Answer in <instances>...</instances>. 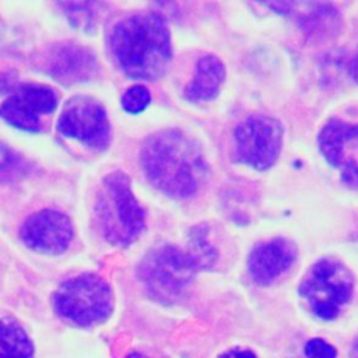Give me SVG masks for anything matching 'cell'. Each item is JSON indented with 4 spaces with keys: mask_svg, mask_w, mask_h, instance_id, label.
Instances as JSON below:
<instances>
[{
    "mask_svg": "<svg viewBox=\"0 0 358 358\" xmlns=\"http://www.w3.org/2000/svg\"><path fill=\"white\" fill-rule=\"evenodd\" d=\"M147 179L162 193L175 199L193 196L207 176V165L197 144L178 129L151 134L140 151Z\"/></svg>",
    "mask_w": 358,
    "mask_h": 358,
    "instance_id": "cell-1",
    "label": "cell"
},
{
    "mask_svg": "<svg viewBox=\"0 0 358 358\" xmlns=\"http://www.w3.org/2000/svg\"><path fill=\"white\" fill-rule=\"evenodd\" d=\"M109 45L120 70L133 80H157L172 60L171 34L157 13H137L119 20L110 31Z\"/></svg>",
    "mask_w": 358,
    "mask_h": 358,
    "instance_id": "cell-2",
    "label": "cell"
},
{
    "mask_svg": "<svg viewBox=\"0 0 358 358\" xmlns=\"http://www.w3.org/2000/svg\"><path fill=\"white\" fill-rule=\"evenodd\" d=\"M95 221L102 236L113 246H129L141 236L145 211L126 173L116 171L102 179L95 199Z\"/></svg>",
    "mask_w": 358,
    "mask_h": 358,
    "instance_id": "cell-3",
    "label": "cell"
},
{
    "mask_svg": "<svg viewBox=\"0 0 358 358\" xmlns=\"http://www.w3.org/2000/svg\"><path fill=\"white\" fill-rule=\"evenodd\" d=\"M56 313L67 323L90 327L103 323L113 312V292L95 274H81L66 280L53 294Z\"/></svg>",
    "mask_w": 358,
    "mask_h": 358,
    "instance_id": "cell-4",
    "label": "cell"
},
{
    "mask_svg": "<svg viewBox=\"0 0 358 358\" xmlns=\"http://www.w3.org/2000/svg\"><path fill=\"white\" fill-rule=\"evenodd\" d=\"M197 270L200 268L187 250L161 245L143 257L138 278L152 298L172 302L186 289Z\"/></svg>",
    "mask_w": 358,
    "mask_h": 358,
    "instance_id": "cell-5",
    "label": "cell"
},
{
    "mask_svg": "<svg viewBox=\"0 0 358 358\" xmlns=\"http://www.w3.org/2000/svg\"><path fill=\"white\" fill-rule=\"evenodd\" d=\"M354 277L338 260L326 257L316 262L299 285L301 296L308 302L315 316L323 320L334 319L351 299Z\"/></svg>",
    "mask_w": 358,
    "mask_h": 358,
    "instance_id": "cell-6",
    "label": "cell"
},
{
    "mask_svg": "<svg viewBox=\"0 0 358 358\" xmlns=\"http://www.w3.org/2000/svg\"><path fill=\"white\" fill-rule=\"evenodd\" d=\"M57 130L62 136L94 150H105L110 138V124L103 105L87 95L73 96L64 103Z\"/></svg>",
    "mask_w": 358,
    "mask_h": 358,
    "instance_id": "cell-7",
    "label": "cell"
},
{
    "mask_svg": "<svg viewBox=\"0 0 358 358\" xmlns=\"http://www.w3.org/2000/svg\"><path fill=\"white\" fill-rule=\"evenodd\" d=\"M234 141L235 154L241 162L256 171H264L280 155L282 126L268 116H252L238 124Z\"/></svg>",
    "mask_w": 358,
    "mask_h": 358,
    "instance_id": "cell-8",
    "label": "cell"
},
{
    "mask_svg": "<svg viewBox=\"0 0 358 358\" xmlns=\"http://www.w3.org/2000/svg\"><path fill=\"white\" fill-rule=\"evenodd\" d=\"M57 106L56 92L43 84H21L0 108V116L13 127L36 133L41 119Z\"/></svg>",
    "mask_w": 358,
    "mask_h": 358,
    "instance_id": "cell-9",
    "label": "cell"
},
{
    "mask_svg": "<svg viewBox=\"0 0 358 358\" xmlns=\"http://www.w3.org/2000/svg\"><path fill=\"white\" fill-rule=\"evenodd\" d=\"M73 235L70 218L56 210H41L32 214L21 228L24 245L45 255L63 253L71 243Z\"/></svg>",
    "mask_w": 358,
    "mask_h": 358,
    "instance_id": "cell-10",
    "label": "cell"
},
{
    "mask_svg": "<svg viewBox=\"0 0 358 358\" xmlns=\"http://www.w3.org/2000/svg\"><path fill=\"white\" fill-rule=\"evenodd\" d=\"M319 150L347 182L358 183V123L329 122L319 134Z\"/></svg>",
    "mask_w": 358,
    "mask_h": 358,
    "instance_id": "cell-11",
    "label": "cell"
},
{
    "mask_svg": "<svg viewBox=\"0 0 358 358\" xmlns=\"http://www.w3.org/2000/svg\"><path fill=\"white\" fill-rule=\"evenodd\" d=\"M48 73L59 83L77 84L91 80L98 70L95 55L80 43L66 42L50 49L46 57Z\"/></svg>",
    "mask_w": 358,
    "mask_h": 358,
    "instance_id": "cell-12",
    "label": "cell"
},
{
    "mask_svg": "<svg viewBox=\"0 0 358 358\" xmlns=\"http://www.w3.org/2000/svg\"><path fill=\"white\" fill-rule=\"evenodd\" d=\"M296 246L285 238L259 243L248 257V270L259 285H268L281 277L295 262Z\"/></svg>",
    "mask_w": 358,
    "mask_h": 358,
    "instance_id": "cell-13",
    "label": "cell"
},
{
    "mask_svg": "<svg viewBox=\"0 0 358 358\" xmlns=\"http://www.w3.org/2000/svg\"><path fill=\"white\" fill-rule=\"evenodd\" d=\"M225 80V66L215 55H204L196 64V71L183 91L189 102H208L214 99Z\"/></svg>",
    "mask_w": 358,
    "mask_h": 358,
    "instance_id": "cell-14",
    "label": "cell"
},
{
    "mask_svg": "<svg viewBox=\"0 0 358 358\" xmlns=\"http://www.w3.org/2000/svg\"><path fill=\"white\" fill-rule=\"evenodd\" d=\"M35 347L27 330L10 316H0V358H34Z\"/></svg>",
    "mask_w": 358,
    "mask_h": 358,
    "instance_id": "cell-15",
    "label": "cell"
},
{
    "mask_svg": "<svg viewBox=\"0 0 358 358\" xmlns=\"http://www.w3.org/2000/svg\"><path fill=\"white\" fill-rule=\"evenodd\" d=\"M60 8H63L66 17L70 24L81 31H92L96 27L99 20L102 4L94 1H73V3H60Z\"/></svg>",
    "mask_w": 358,
    "mask_h": 358,
    "instance_id": "cell-16",
    "label": "cell"
},
{
    "mask_svg": "<svg viewBox=\"0 0 358 358\" xmlns=\"http://www.w3.org/2000/svg\"><path fill=\"white\" fill-rule=\"evenodd\" d=\"M186 250L193 257V260L197 263L200 270L213 266V263L217 257L215 249L211 245V242L208 241L207 229L203 225L194 227L192 229V232L189 235Z\"/></svg>",
    "mask_w": 358,
    "mask_h": 358,
    "instance_id": "cell-17",
    "label": "cell"
},
{
    "mask_svg": "<svg viewBox=\"0 0 358 358\" xmlns=\"http://www.w3.org/2000/svg\"><path fill=\"white\" fill-rule=\"evenodd\" d=\"M27 161L4 143H0V182L7 183L21 179L27 172Z\"/></svg>",
    "mask_w": 358,
    "mask_h": 358,
    "instance_id": "cell-18",
    "label": "cell"
},
{
    "mask_svg": "<svg viewBox=\"0 0 358 358\" xmlns=\"http://www.w3.org/2000/svg\"><path fill=\"white\" fill-rule=\"evenodd\" d=\"M151 102V94L144 85H133L122 96V106L129 113L143 112Z\"/></svg>",
    "mask_w": 358,
    "mask_h": 358,
    "instance_id": "cell-19",
    "label": "cell"
},
{
    "mask_svg": "<svg viewBox=\"0 0 358 358\" xmlns=\"http://www.w3.org/2000/svg\"><path fill=\"white\" fill-rule=\"evenodd\" d=\"M306 358H336V348L323 338H312L305 344Z\"/></svg>",
    "mask_w": 358,
    "mask_h": 358,
    "instance_id": "cell-20",
    "label": "cell"
},
{
    "mask_svg": "<svg viewBox=\"0 0 358 358\" xmlns=\"http://www.w3.org/2000/svg\"><path fill=\"white\" fill-rule=\"evenodd\" d=\"M220 358H256V355L249 350H231Z\"/></svg>",
    "mask_w": 358,
    "mask_h": 358,
    "instance_id": "cell-21",
    "label": "cell"
},
{
    "mask_svg": "<svg viewBox=\"0 0 358 358\" xmlns=\"http://www.w3.org/2000/svg\"><path fill=\"white\" fill-rule=\"evenodd\" d=\"M7 88H8L7 78H6L4 76H0V95H3L4 92H7Z\"/></svg>",
    "mask_w": 358,
    "mask_h": 358,
    "instance_id": "cell-22",
    "label": "cell"
},
{
    "mask_svg": "<svg viewBox=\"0 0 358 358\" xmlns=\"http://www.w3.org/2000/svg\"><path fill=\"white\" fill-rule=\"evenodd\" d=\"M351 358H358V338L354 341L351 347Z\"/></svg>",
    "mask_w": 358,
    "mask_h": 358,
    "instance_id": "cell-23",
    "label": "cell"
},
{
    "mask_svg": "<svg viewBox=\"0 0 358 358\" xmlns=\"http://www.w3.org/2000/svg\"><path fill=\"white\" fill-rule=\"evenodd\" d=\"M352 76H354V78L358 81V56L355 57V60H354V63H352Z\"/></svg>",
    "mask_w": 358,
    "mask_h": 358,
    "instance_id": "cell-24",
    "label": "cell"
}]
</instances>
